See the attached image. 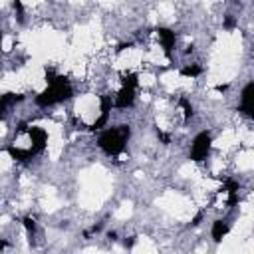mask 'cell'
<instances>
[{"label":"cell","instance_id":"cell-14","mask_svg":"<svg viewBox=\"0 0 254 254\" xmlns=\"http://www.w3.org/2000/svg\"><path fill=\"white\" fill-rule=\"evenodd\" d=\"M14 10L18 14V20L22 22L24 20V6H22V0H14Z\"/></svg>","mask_w":254,"mask_h":254},{"label":"cell","instance_id":"cell-3","mask_svg":"<svg viewBox=\"0 0 254 254\" xmlns=\"http://www.w3.org/2000/svg\"><path fill=\"white\" fill-rule=\"evenodd\" d=\"M210 145H212V137L208 131H200L190 145V159L192 161H204L210 153Z\"/></svg>","mask_w":254,"mask_h":254},{"label":"cell","instance_id":"cell-22","mask_svg":"<svg viewBox=\"0 0 254 254\" xmlns=\"http://www.w3.org/2000/svg\"><path fill=\"white\" fill-rule=\"evenodd\" d=\"M0 46H2V40H0Z\"/></svg>","mask_w":254,"mask_h":254},{"label":"cell","instance_id":"cell-8","mask_svg":"<svg viewBox=\"0 0 254 254\" xmlns=\"http://www.w3.org/2000/svg\"><path fill=\"white\" fill-rule=\"evenodd\" d=\"M22 99H24L22 93H4V95H0V119H4L6 113H8V109L12 105L20 103Z\"/></svg>","mask_w":254,"mask_h":254},{"label":"cell","instance_id":"cell-17","mask_svg":"<svg viewBox=\"0 0 254 254\" xmlns=\"http://www.w3.org/2000/svg\"><path fill=\"white\" fill-rule=\"evenodd\" d=\"M202 216H204V214H202V212H198V214L190 220V226H198V224H200V220H202Z\"/></svg>","mask_w":254,"mask_h":254},{"label":"cell","instance_id":"cell-1","mask_svg":"<svg viewBox=\"0 0 254 254\" xmlns=\"http://www.w3.org/2000/svg\"><path fill=\"white\" fill-rule=\"evenodd\" d=\"M46 77H48V87L36 95V105L38 107H50L56 103H62L65 99H69L73 95L67 79L64 75H56L52 69H46Z\"/></svg>","mask_w":254,"mask_h":254},{"label":"cell","instance_id":"cell-15","mask_svg":"<svg viewBox=\"0 0 254 254\" xmlns=\"http://www.w3.org/2000/svg\"><path fill=\"white\" fill-rule=\"evenodd\" d=\"M24 226H26L28 232H34V230H36V222H34V218H32V216H26V218H24Z\"/></svg>","mask_w":254,"mask_h":254},{"label":"cell","instance_id":"cell-2","mask_svg":"<svg viewBox=\"0 0 254 254\" xmlns=\"http://www.w3.org/2000/svg\"><path fill=\"white\" fill-rule=\"evenodd\" d=\"M129 135H131L129 125H115V127L105 129V131L99 135L97 145H99L101 151L107 153V155H119V153L125 149V143L129 141Z\"/></svg>","mask_w":254,"mask_h":254},{"label":"cell","instance_id":"cell-9","mask_svg":"<svg viewBox=\"0 0 254 254\" xmlns=\"http://www.w3.org/2000/svg\"><path fill=\"white\" fill-rule=\"evenodd\" d=\"M228 230H230V224H228V220H224V218H218V220H214L212 222V230H210V234H212V238H214V242H220L226 234H228Z\"/></svg>","mask_w":254,"mask_h":254},{"label":"cell","instance_id":"cell-5","mask_svg":"<svg viewBox=\"0 0 254 254\" xmlns=\"http://www.w3.org/2000/svg\"><path fill=\"white\" fill-rule=\"evenodd\" d=\"M240 109L244 115L252 117L254 113V83H246L244 89H242V101H240Z\"/></svg>","mask_w":254,"mask_h":254},{"label":"cell","instance_id":"cell-18","mask_svg":"<svg viewBox=\"0 0 254 254\" xmlns=\"http://www.w3.org/2000/svg\"><path fill=\"white\" fill-rule=\"evenodd\" d=\"M157 135H159V137H161V141H163V143H165V145H169V141H171V139H169V135H165V133H161V131H159V133H157Z\"/></svg>","mask_w":254,"mask_h":254},{"label":"cell","instance_id":"cell-12","mask_svg":"<svg viewBox=\"0 0 254 254\" xmlns=\"http://www.w3.org/2000/svg\"><path fill=\"white\" fill-rule=\"evenodd\" d=\"M179 107H183V113H185V119H190L192 117V105L187 97H181L179 99Z\"/></svg>","mask_w":254,"mask_h":254},{"label":"cell","instance_id":"cell-11","mask_svg":"<svg viewBox=\"0 0 254 254\" xmlns=\"http://www.w3.org/2000/svg\"><path fill=\"white\" fill-rule=\"evenodd\" d=\"M200 73H202V67L196 65V64H192V65H185V67L181 69V75H185V77H196V75H200Z\"/></svg>","mask_w":254,"mask_h":254},{"label":"cell","instance_id":"cell-19","mask_svg":"<svg viewBox=\"0 0 254 254\" xmlns=\"http://www.w3.org/2000/svg\"><path fill=\"white\" fill-rule=\"evenodd\" d=\"M224 28H234V20H232V18H226V22H224Z\"/></svg>","mask_w":254,"mask_h":254},{"label":"cell","instance_id":"cell-7","mask_svg":"<svg viewBox=\"0 0 254 254\" xmlns=\"http://www.w3.org/2000/svg\"><path fill=\"white\" fill-rule=\"evenodd\" d=\"M157 36H159V40H161V46H163L165 56L171 58L173 48H175V40H177V38H175V32L169 30V28H159V30H157Z\"/></svg>","mask_w":254,"mask_h":254},{"label":"cell","instance_id":"cell-20","mask_svg":"<svg viewBox=\"0 0 254 254\" xmlns=\"http://www.w3.org/2000/svg\"><path fill=\"white\" fill-rule=\"evenodd\" d=\"M228 89V85L226 83H222V85H216V91H226Z\"/></svg>","mask_w":254,"mask_h":254},{"label":"cell","instance_id":"cell-4","mask_svg":"<svg viewBox=\"0 0 254 254\" xmlns=\"http://www.w3.org/2000/svg\"><path fill=\"white\" fill-rule=\"evenodd\" d=\"M28 135H30V141H32V151L34 153H42L46 143H48V133L42 127H30Z\"/></svg>","mask_w":254,"mask_h":254},{"label":"cell","instance_id":"cell-21","mask_svg":"<svg viewBox=\"0 0 254 254\" xmlns=\"http://www.w3.org/2000/svg\"><path fill=\"white\" fill-rule=\"evenodd\" d=\"M0 40H2V32H0Z\"/></svg>","mask_w":254,"mask_h":254},{"label":"cell","instance_id":"cell-10","mask_svg":"<svg viewBox=\"0 0 254 254\" xmlns=\"http://www.w3.org/2000/svg\"><path fill=\"white\" fill-rule=\"evenodd\" d=\"M8 151V155L14 159V161H20V163H26V161H30L36 153L32 151V147L30 149H20V147H8L6 149Z\"/></svg>","mask_w":254,"mask_h":254},{"label":"cell","instance_id":"cell-16","mask_svg":"<svg viewBox=\"0 0 254 254\" xmlns=\"http://www.w3.org/2000/svg\"><path fill=\"white\" fill-rule=\"evenodd\" d=\"M224 187H226V190H228V192H232V190H238V183H236V181H232V179H228Z\"/></svg>","mask_w":254,"mask_h":254},{"label":"cell","instance_id":"cell-13","mask_svg":"<svg viewBox=\"0 0 254 254\" xmlns=\"http://www.w3.org/2000/svg\"><path fill=\"white\" fill-rule=\"evenodd\" d=\"M123 85L135 87V85H137V75H135V73H127V75L123 77Z\"/></svg>","mask_w":254,"mask_h":254},{"label":"cell","instance_id":"cell-6","mask_svg":"<svg viewBox=\"0 0 254 254\" xmlns=\"http://www.w3.org/2000/svg\"><path fill=\"white\" fill-rule=\"evenodd\" d=\"M135 101V87H129V85H123L119 89V93L115 95V101L113 105L119 107V109H125V107H131Z\"/></svg>","mask_w":254,"mask_h":254}]
</instances>
